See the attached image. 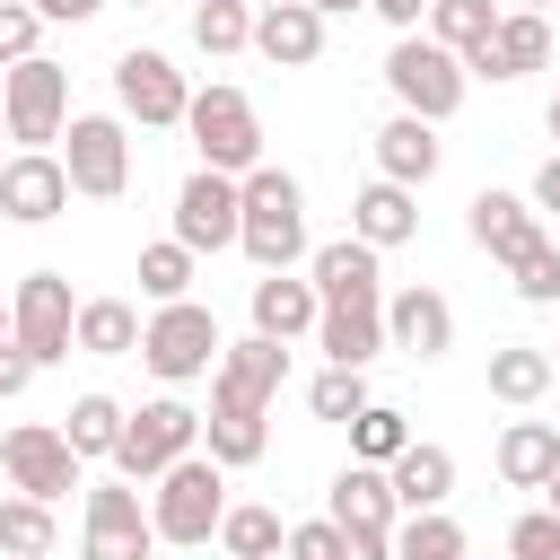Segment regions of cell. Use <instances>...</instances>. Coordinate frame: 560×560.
<instances>
[{
  "label": "cell",
  "instance_id": "obj_1",
  "mask_svg": "<svg viewBox=\"0 0 560 560\" xmlns=\"http://www.w3.org/2000/svg\"><path fill=\"white\" fill-rule=\"evenodd\" d=\"M280 376H289V350L271 332L219 350V368H210V420H201L219 464H254L262 455V402L280 394Z\"/></svg>",
  "mask_w": 560,
  "mask_h": 560
},
{
  "label": "cell",
  "instance_id": "obj_2",
  "mask_svg": "<svg viewBox=\"0 0 560 560\" xmlns=\"http://www.w3.org/2000/svg\"><path fill=\"white\" fill-rule=\"evenodd\" d=\"M236 245L262 271H289L306 254V192H298V175H280V166L245 175V228H236Z\"/></svg>",
  "mask_w": 560,
  "mask_h": 560
},
{
  "label": "cell",
  "instance_id": "obj_3",
  "mask_svg": "<svg viewBox=\"0 0 560 560\" xmlns=\"http://www.w3.org/2000/svg\"><path fill=\"white\" fill-rule=\"evenodd\" d=\"M228 464L219 455H184V464H166L158 472V542H210L219 534V516H228V481H219Z\"/></svg>",
  "mask_w": 560,
  "mask_h": 560
},
{
  "label": "cell",
  "instance_id": "obj_4",
  "mask_svg": "<svg viewBox=\"0 0 560 560\" xmlns=\"http://www.w3.org/2000/svg\"><path fill=\"white\" fill-rule=\"evenodd\" d=\"M385 88L402 96V114H420V122H446V114L464 105V61H455L438 35H402V44L385 52Z\"/></svg>",
  "mask_w": 560,
  "mask_h": 560
},
{
  "label": "cell",
  "instance_id": "obj_5",
  "mask_svg": "<svg viewBox=\"0 0 560 560\" xmlns=\"http://www.w3.org/2000/svg\"><path fill=\"white\" fill-rule=\"evenodd\" d=\"M9 341H18L35 368L70 359V341H79V306H70V280H61V271H26V280H18V306H9Z\"/></svg>",
  "mask_w": 560,
  "mask_h": 560
},
{
  "label": "cell",
  "instance_id": "obj_6",
  "mask_svg": "<svg viewBox=\"0 0 560 560\" xmlns=\"http://www.w3.org/2000/svg\"><path fill=\"white\" fill-rule=\"evenodd\" d=\"M219 315L210 306H192V298H175V306H158V324L140 332V359L166 376V385H184V376H210L219 368Z\"/></svg>",
  "mask_w": 560,
  "mask_h": 560
},
{
  "label": "cell",
  "instance_id": "obj_7",
  "mask_svg": "<svg viewBox=\"0 0 560 560\" xmlns=\"http://www.w3.org/2000/svg\"><path fill=\"white\" fill-rule=\"evenodd\" d=\"M184 122H192V140H201V166H219V175H254V158H262V122H254V105H245L236 88H201V96L184 105Z\"/></svg>",
  "mask_w": 560,
  "mask_h": 560
},
{
  "label": "cell",
  "instance_id": "obj_8",
  "mask_svg": "<svg viewBox=\"0 0 560 560\" xmlns=\"http://www.w3.org/2000/svg\"><path fill=\"white\" fill-rule=\"evenodd\" d=\"M0 105H9V140H26V149H44V140H61V105H70V70L61 61H9L0 70Z\"/></svg>",
  "mask_w": 560,
  "mask_h": 560
},
{
  "label": "cell",
  "instance_id": "obj_9",
  "mask_svg": "<svg viewBox=\"0 0 560 560\" xmlns=\"http://www.w3.org/2000/svg\"><path fill=\"white\" fill-rule=\"evenodd\" d=\"M192 438H201V411H184V402H140V411L122 420L114 464H122V481H158L166 464L192 455Z\"/></svg>",
  "mask_w": 560,
  "mask_h": 560
},
{
  "label": "cell",
  "instance_id": "obj_10",
  "mask_svg": "<svg viewBox=\"0 0 560 560\" xmlns=\"http://www.w3.org/2000/svg\"><path fill=\"white\" fill-rule=\"evenodd\" d=\"M236 228H245V184H228L219 166H201V175L175 192V236H184L192 254H219V245H236Z\"/></svg>",
  "mask_w": 560,
  "mask_h": 560
},
{
  "label": "cell",
  "instance_id": "obj_11",
  "mask_svg": "<svg viewBox=\"0 0 560 560\" xmlns=\"http://www.w3.org/2000/svg\"><path fill=\"white\" fill-rule=\"evenodd\" d=\"M0 464H9V481H18L26 499H61V490H79V446H70L61 429H44V420L9 429V438H0Z\"/></svg>",
  "mask_w": 560,
  "mask_h": 560
},
{
  "label": "cell",
  "instance_id": "obj_12",
  "mask_svg": "<svg viewBox=\"0 0 560 560\" xmlns=\"http://www.w3.org/2000/svg\"><path fill=\"white\" fill-rule=\"evenodd\" d=\"M70 192H88V201H114L122 184H131V149H122V122L114 114H79L70 122Z\"/></svg>",
  "mask_w": 560,
  "mask_h": 560
},
{
  "label": "cell",
  "instance_id": "obj_13",
  "mask_svg": "<svg viewBox=\"0 0 560 560\" xmlns=\"http://www.w3.org/2000/svg\"><path fill=\"white\" fill-rule=\"evenodd\" d=\"M114 96H122V114H140V122H184V105H192V88H184V70H175L166 52H122V61H114Z\"/></svg>",
  "mask_w": 560,
  "mask_h": 560
},
{
  "label": "cell",
  "instance_id": "obj_14",
  "mask_svg": "<svg viewBox=\"0 0 560 560\" xmlns=\"http://www.w3.org/2000/svg\"><path fill=\"white\" fill-rule=\"evenodd\" d=\"M149 542H158V516H140L122 481L88 490V560H149Z\"/></svg>",
  "mask_w": 560,
  "mask_h": 560
},
{
  "label": "cell",
  "instance_id": "obj_15",
  "mask_svg": "<svg viewBox=\"0 0 560 560\" xmlns=\"http://www.w3.org/2000/svg\"><path fill=\"white\" fill-rule=\"evenodd\" d=\"M332 525L341 534H394V472L385 464H341L332 472Z\"/></svg>",
  "mask_w": 560,
  "mask_h": 560
},
{
  "label": "cell",
  "instance_id": "obj_16",
  "mask_svg": "<svg viewBox=\"0 0 560 560\" xmlns=\"http://www.w3.org/2000/svg\"><path fill=\"white\" fill-rule=\"evenodd\" d=\"M61 201H70V166H61V158L26 149V158H9V166H0V210H9V219H26V228H35V219H52Z\"/></svg>",
  "mask_w": 560,
  "mask_h": 560
},
{
  "label": "cell",
  "instance_id": "obj_17",
  "mask_svg": "<svg viewBox=\"0 0 560 560\" xmlns=\"http://www.w3.org/2000/svg\"><path fill=\"white\" fill-rule=\"evenodd\" d=\"M315 298H324V306H385V298H376V245H368V236L315 245Z\"/></svg>",
  "mask_w": 560,
  "mask_h": 560
},
{
  "label": "cell",
  "instance_id": "obj_18",
  "mask_svg": "<svg viewBox=\"0 0 560 560\" xmlns=\"http://www.w3.org/2000/svg\"><path fill=\"white\" fill-rule=\"evenodd\" d=\"M254 44H262L280 70H306V61L324 52V9H306V0H271V9H254Z\"/></svg>",
  "mask_w": 560,
  "mask_h": 560
},
{
  "label": "cell",
  "instance_id": "obj_19",
  "mask_svg": "<svg viewBox=\"0 0 560 560\" xmlns=\"http://www.w3.org/2000/svg\"><path fill=\"white\" fill-rule=\"evenodd\" d=\"M385 341L411 350V359H438V350L455 341V306H446L438 289H402V298L385 306Z\"/></svg>",
  "mask_w": 560,
  "mask_h": 560
},
{
  "label": "cell",
  "instance_id": "obj_20",
  "mask_svg": "<svg viewBox=\"0 0 560 560\" xmlns=\"http://www.w3.org/2000/svg\"><path fill=\"white\" fill-rule=\"evenodd\" d=\"M542 61H551V26H542L534 9L499 18V35L472 52V70H481V79H525V70H542Z\"/></svg>",
  "mask_w": 560,
  "mask_h": 560
},
{
  "label": "cell",
  "instance_id": "obj_21",
  "mask_svg": "<svg viewBox=\"0 0 560 560\" xmlns=\"http://www.w3.org/2000/svg\"><path fill=\"white\" fill-rule=\"evenodd\" d=\"M306 324H324V298H315V280L262 271V280H254V332L289 341V332H306Z\"/></svg>",
  "mask_w": 560,
  "mask_h": 560
},
{
  "label": "cell",
  "instance_id": "obj_22",
  "mask_svg": "<svg viewBox=\"0 0 560 560\" xmlns=\"http://www.w3.org/2000/svg\"><path fill=\"white\" fill-rule=\"evenodd\" d=\"M411 228H420V210H411V184H394V175H376L350 201V236H368V245H402Z\"/></svg>",
  "mask_w": 560,
  "mask_h": 560
},
{
  "label": "cell",
  "instance_id": "obj_23",
  "mask_svg": "<svg viewBox=\"0 0 560 560\" xmlns=\"http://www.w3.org/2000/svg\"><path fill=\"white\" fill-rule=\"evenodd\" d=\"M534 236H542V228H534V210H525L516 192H472V245H481V254L516 262Z\"/></svg>",
  "mask_w": 560,
  "mask_h": 560
},
{
  "label": "cell",
  "instance_id": "obj_24",
  "mask_svg": "<svg viewBox=\"0 0 560 560\" xmlns=\"http://www.w3.org/2000/svg\"><path fill=\"white\" fill-rule=\"evenodd\" d=\"M376 166H385L394 184H429V175H438V131H429L420 114H394V122L376 131Z\"/></svg>",
  "mask_w": 560,
  "mask_h": 560
},
{
  "label": "cell",
  "instance_id": "obj_25",
  "mask_svg": "<svg viewBox=\"0 0 560 560\" xmlns=\"http://www.w3.org/2000/svg\"><path fill=\"white\" fill-rule=\"evenodd\" d=\"M315 341L332 350V368H368L385 350V306H324Z\"/></svg>",
  "mask_w": 560,
  "mask_h": 560
},
{
  "label": "cell",
  "instance_id": "obj_26",
  "mask_svg": "<svg viewBox=\"0 0 560 560\" xmlns=\"http://www.w3.org/2000/svg\"><path fill=\"white\" fill-rule=\"evenodd\" d=\"M499 472H508L516 490H542V481L560 472V429H551V420H516V429L499 438Z\"/></svg>",
  "mask_w": 560,
  "mask_h": 560
},
{
  "label": "cell",
  "instance_id": "obj_27",
  "mask_svg": "<svg viewBox=\"0 0 560 560\" xmlns=\"http://www.w3.org/2000/svg\"><path fill=\"white\" fill-rule=\"evenodd\" d=\"M446 490H455V455H446V446H420V438H411V446L394 455V508H438Z\"/></svg>",
  "mask_w": 560,
  "mask_h": 560
},
{
  "label": "cell",
  "instance_id": "obj_28",
  "mask_svg": "<svg viewBox=\"0 0 560 560\" xmlns=\"http://www.w3.org/2000/svg\"><path fill=\"white\" fill-rule=\"evenodd\" d=\"M429 35H438L446 52L472 61V52L499 35V9H490V0H429Z\"/></svg>",
  "mask_w": 560,
  "mask_h": 560
},
{
  "label": "cell",
  "instance_id": "obj_29",
  "mask_svg": "<svg viewBox=\"0 0 560 560\" xmlns=\"http://www.w3.org/2000/svg\"><path fill=\"white\" fill-rule=\"evenodd\" d=\"M79 350H96V359L140 350V315H131L122 298H88V306H79Z\"/></svg>",
  "mask_w": 560,
  "mask_h": 560
},
{
  "label": "cell",
  "instance_id": "obj_30",
  "mask_svg": "<svg viewBox=\"0 0 560 560\" xmlns=\"http://www.w3.org/2000/svg\"><path fill=\"white\" fill-rule=\"evenodd\" d=\"M490 394H499V402H542V394H551V359L525 350V341L490 350Z\"/></svg>",
  "mask_w": 560,
  "mask_h": 560
},
{
  "label": "cell",
  "instance_id": "obj_31",
  "mask_svg": "<svg viewBox=\"0 0 560 560\" xmlns=\"http://www.w3.org/2000/svg\"><path fill=\"white\" fill-rule=\"evenodd\" d=\"M0 551H9V560H44V551H52V499H26V490H18V499L0 508Z\"/></svg>",
  "mask_w": 560,
  "mask_h": 560
},
{
  "label": "cell",
  "instance_id": "obj_32",
  "mask_svg": "<svg viewBox=\"0 0 560 560\" xmlns=\"http://www.w3.org/2000/svg\"><path fill=\"white\" fill-rule=\"evenodd\" d=\"M192 44H201V52L254 44V0H201V9H192Z\"/></svg>",
  "mask_w": 560,
  "mask_h": 560
},
{
  "label": "cell",
  "instance_id": "obj_33",
  "mask_svg": "<svg viewBox=\"0 0 560 560\" xmlns=\"http://www.w3.org/2000/svg\"><path fill=\"white\" fill-rule=\"evenodd\" d=\"M140 289H149L158 306H175V298L192 289V245H184V236H166V245H149V254H140Z\"/></svg>",
  "mask_w": 560,
  "mask_h": 560
},
{
  "label": "cell",
  "instance_id": "obj_34",
  "mask_svg": "<svg viewBox=\"0 0 560 560\" xmlns=\"http://www.w3.org/2000/svg\"><path fill=\"white\" fill-rule=\"evenodd\" d=\"M61 438H70L79 455H114V446H122V411H114L105 394H79V402H70V429H61Z\"/></svg>",
  "mask_w": 560,
  "mask_h": 560
},
{
  "label": "cell",
  "instance_id": "obj_35",
  "mask_svg": "<svg viewBox=\"0 0 560 560\" xmlns=\"http://www.w3.org/2000/svg\"><path fill=\"white\" fill-rule=\"evenodd\" d=\"M394 560H464V534L438 508H411V525L394 534Z\"/></svg>",
  "mask_w": 560,
  "mask_h": 560
},
{
  "label": "cell",
  "instance_id": "obj_36",
  "mask_svg": "<svg viewBox=\"0 0 560 560\" xmlns=\"http://www.w3.org/2000/svg\"><path fill=\"white\" fill-rule=\"evenodd\" d=\"M219 542H228L236 560H271V551H280V516H271V508H228V516H219Z\"/></svg>",
  "mask_w": 560,
  "mask_h": 560
},
{
  "label": "cell",
  "instance_id": "obj_37",
  "mask_svg": "<svg viewBox=\"0 0 560 560\" xmlns=\"http://www.w3.org/2000/svg\"><path fill=\"white\" fill-rule=\"evenodd\" d=\"M306 402H315V420H359V411H368V376H359V368H324V376L306 385Z\"/></svg>",
  "mask_w": 560,
  "mask_h": 560
},
{
  "label": "cell",
  "instance_id": "obj_38",
  "mask_svg": "<svg viewBox=\"0 0 560 560\" xmlns=\"http://www.w3.org/2000/svg\"><path fill=\"white\" fill-rule=\"evenodd\" d=\"M508 280H516V298H534V306H551L560 298V245L551 236H534L516 262H508Z\"/></svg>",
  "mask_w": 560,
  "mask_h": 560
},
{
  "label": "cell",
  "instance_id": "obj_39",
  "mask_svg": "<svg viewBox=\"0 0 560 560\" xmlns=\"http://www.w3.org/2000/svg\"><path fill=\"white\" fill-rule=\"evenodd\" d=\"M350 438H359V455H368V464H394V455L411 446V429H402V411H385V402H368V411L350 420Z\"/></svg>",
  "mask_w": 560,
  "mask_h": 560
},
{
  "label": "cell",
  "instance_id": "obj_40",
  "mask_svg": "<svg viewBox=\"0 0 560 560\" xmlns=\"http://www.w3.org/2000/svg\"><path fill=\"white\" fill-rule=\"evenodd\" d=\"M35 26H44V9L26 0H0V61H35Z\"/></svg>",
  "mask_w": 560,
  "mask_h": 560
},
{
  "label": "cell",
  "instance_id": "obj_41",
  "mask_svg": "<svg viewBox=\"0 0 560 560\" xmlns=\"http://www.w3.org/2000/svg\"><path fill=\"white\" fill-rule=\"evenodd\" d=\"M508 551H516V560H560V516H551V508H542V516H516V525H508Z\"/></svg>",
  "mask_w": 560,
  "mask_h": 560
},
{
  "label": "cell",
  "instance_id": "obj_42",
  "mask_svg": "<svg viewBox=\"0 0 560 560\" xmlns=\"http://www.w3.org/2000/svg\"><path fill=\"white\" fill-rule=\"evenodd\" d=\"M289 560H350V534L324 516V525H298L289 534Z\"/></svg>",
  "mask_w": 560,
  "mask_h": 560
},
{
  "label": "cell",
  "instance_id": "obj_43",
  "mask_svg": "<svg viewBox=\"0 0 560 560\" xmlns=\"http://www.w3.org/2000/svg\"><path fill=\"white\" fill-rule=\"evenodd\" d=\"M26 376H35V359H26L18 341H0V402H9V394H26Z\"/></svg>",
  "mask_w": 560,
  "mask_h": 560
},
{
  "label": "cell",
  "instance_id": "obj_44",
  "mask_svg": "<svg viewBox=\"0 0 560 560\" xmlns=\"http://www.w3.org/2000/svg\"><path fill=\"white\" fill-rule=\"evenodd\" d=\"M368 9H376V18H385V26H402V35H411V26H420V9H429V0H368Z\"/></svg>",
  "mask_w": 560,
  "mask_h": 560
},
{
  "label": "cell",
  "instance_id": "obj_45",
  "mask_svg": "<svg viewBox=\"0 0 560 560\" xmlns=\"http://www.w3.org/2000/svg\"><path fill=\"white\" fill-rule=\"evenodd\" d=\"M35 9H44V18H61V26H79V18H96L105 0H35Z\"/></svg>",
  "mask_w": 560,
  "mask_h": 560
},
{
  "label": "cell",
  "instance_id": "obj_46",
  "mask_svg": "<svg viewBox=\"0 0 560 560\" xmlns=\"http://www.w3.org/2000/svg\"><path fill=\"white\" fill-rule=\"evenodd\" d=\"M534 201H542V210H560V158H551V166L534 175Z\"/></svg>",
  "mask_w": 560,
  "mask_h": 560
},
{
  "label": "cell",
  "instance_id": "obj_47",
  "mask_svg": "<svg viewBox=\"0 0 560 560\" xmlns=\"http://www.w3.org/2000/svg\"><path fill=\"white\" fill-rule=\"evenodd\" d=\"M306 9H324V18H341V9H359V0H306Z\"/></svg>",
  "mask_w": 560,
  "mask_h": 560
},
{
  "label": "cell",
  "instance_id": "obj_48",
  "mask_svg": "<svg viewBox=\"0 0 560 560\" xmlns=\"http://www.w3.org/2000/svg\"><path fill=\"white\" fill-rule=\"evenodd\" d=\"M542 490H551V516H560V472H551V481H542Z\"/></svg>",
  "mask_w": 560,
  "mask_h": 560
},
{
  "label": "cell",
  "instance_id": "obj_49",
  "mask_svg": "<svg viewBox=\"0 0 560 560\" xmlns=\"http://www.w3.org/2000/svg\"><path fill=\"white\" fill-rule=\"evenodd\" d=\"M542 122H551V140H560V96H551V114H542Z\"/></svg>",
  "mask_w": 560,
  "mask_h": 560
},
{
  "label": "cell",
  "instance_id": "obj_50",
  "mask_svg": "<svg viewBox=\"0 0 560 560\" xmlns=\"http://www.w3.org/2000/svg\"><path fill=\"white\" fill-rule=\"evenodd\" d=\"M0 332H9V306H0Z\"/></svg>",
  "mask_w": 560,
  "mask_h": 560
},
{
  "label": "cell",
  "instance_id": "obj_51",
  "mask_svg": "<svg viewBox=\"0 0 560 560\" xmlns=\"http://www.w3.org/2000/svg\"><path fill=\"white\" fill-rule=\"evenodd\" d=\"M254 9H271V0H254Z\"/></svg>",
  "mask_w": 560,
  "mask_h": 560
},
{
  "label": "cell",
  "instance_id": "obj_52",
  "mask_svg": "<svg viewBox=\"0 0 560 560\" xmlns=\"http://www.w3.org/2000/svg\"><path fill=\"white\" fill-rule=\"evenodd\" d=\"M525 9H542V0H525Z\"/></svg>",
  "mask_w": 560,
  "mask_h": 560
},
{
  "label": "cell",
  "instance_id": "obj_53",
  "mask_svg": "<svg viewBox=\"0 0 560 560\" xmlns=\"http://www.w3.org/2000/svg\"><path fill=\"white\" fill-rule=\"evenodd\" d=\"M0 166H9V158H0Z\"/></svg>",
  "mask_w": 560,
  "mask_h": 560
},
{
  "label": "cell",
  "instance_id": "obj_54",
  "mask_svg": "<svg viewBox=\"0 0 560 560\" xmlns=\"http://www.w3.org/2000/svg\"><path fill=\"white\" fill-rule=\"evenodd\" d=\"M508 560H516V551H508Z\"/></svg>",
  "mask_w": 560,
  "mask_h": 560
},
{
  "label": "cell",
  "instance_id": "obj_55",
  "mask_svg": "<svg viewBox=\"0 0 560 560\" xmlns=\"http://www.w3.org/2000/svg\"><path fill=\"white\" fill-rule=\"evenodd\" d=\"M271 560H280V551H271Z\"/></svg>",
  "mask_w": 560,
  "mask_h": 560
}]
</instances>
